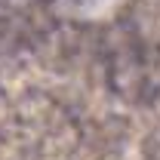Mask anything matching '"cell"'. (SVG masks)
Segmentation results:
<instances>
[{
    "label": "cell",
    "mask_w": 160,
    "mask_h": 160,
    "mask_svg": "<svg viewBox=\"0 0 160 160\" xmlns=\"http://www.w3.org/2000/svg\"><path fill=\"white\" fill-rule=\"evenodd\" d=\"M123 0H65V9L74 12L77 19H102L114 12Z\"/></svg>",
    "instance_id": "cell-1"
}]
</instances>
